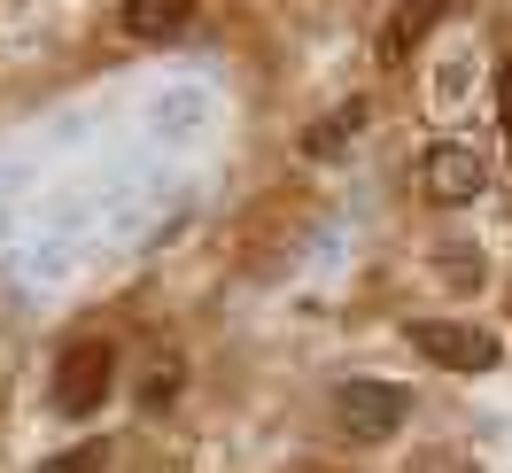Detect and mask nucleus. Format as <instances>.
I'll return each instance as SVG.
<instances>
[{"label":"nucleus","instance_id":"nucleus-1","mask_svg":"<svg viewBox=\"0 0 512 473\" xmlns=\"http://www.w3.org/2000/svg\"><path fill=\"white\" fill-rule=\"evenodd\" d=\"M419 194L443 202V210L481 202V194H489V163H481V148H466V140H435V148L419 156Z\"/></svg>","mask_w":512,"mask_h":473},{"label":"nucleus","instance_id":"nucleus-2","mask_svg":"<svg viewBox=\"0 0 512 473\" xmlns=\"http://www.w3.org/2000/svg\"><path fill=\"white\" fill-rule=\"evenodd\" d=\"M109 388H117V349L109 342H70L63 357H55V411L86 419V411H101Z\"/></svg>","mask_w":512,"mask_h":473},{"label":"nucleus","instance_id":"nucleus-3","mask_svg":"<svg viewBox=\"0 0 512 473\" xmlns=\"http://www.w3.org/2000/svg\"><path fill=\"white\" fill-rule=\"evenodd\" d=\"M404 411H412V396L388 388V380H342V388H334V419H342V435H357V442L396 435Z\"/></svg>","mask_w":512,"mask_h":473},{"label":"nucleus","instance_id":"nucleus-4","mask_svg":"<svg viewBox=\"0 0 512 473\" xmlns=\"http://www.w3.org/2000/svg\"><path fill=\"white\" fill-rule=\"evenodd\" d=\"M412 349H419V357H435V365H450V373H489V365L505 357L497 334H481V326H450V318H419Z\"/></svg>","mask_w":512,"mask_h":473},{"label":"nucleus","instance_id":"nucleus-5","mask_svg":"<svg viewBox=\"0 0 512 473\" xmlns=\"http://www.w3.org/2000/svg\"><path fill=\"white\" fill-rule=\"evenodd\" d=\"M450 8H458V0H404V8L388 16V32H381V63H388V70H396V63H412V47L435 32V24H443Z\"/></svg>","mask_w":512,"mask_h":473},{"label":"nucleus","instance_id":"nucleus-6","mask_svg":"<svg viewBox=\"0 0 512 473\" xmlns=\"http://www.w3.org/2000/svg\"><path fill=\"white\" fill-rule=\"evenodd\" d=\"M187 16H194V0H125L132 39H171V32H187Z\"/></svg>","mask_w":512,"mask_h":473},{"label":"nucleus","instance_id":"nucleus-7","mask_svg":"<svg viewBox=\"0 0 512 473\" xmlns=\"http://www.w3.org/2000/svg\"><path fill=\"white\" fill-rule=\"evenodd\" d=\"M357 125H365V101H350V109H334L326 125H311V132H303V148H311V156H326V148H342Z\"/></svg>","mask_w":512,"mask_h":473},{"label":"nucleus","instance_id":"nucleus-8","mask_svg":"<svg viewBox=\"0 0 512 473\" xmlns=\"http://www.w3.org/2000/svg\"><path fill=\"white\" fill-rule=\"evenodd\" d=\"M101 466H109V442H78L63 458H39V473H101Z\"/></svg>","mask_w":512,"mask_h":473},{"label":"nucleus","instance_id":"nucleus-9","mask_svg":"<svg viewBox=\"0 0 512 473\" xmlns=\"http://www.w3.org/2000/svg\"><path fill=\"white\" fill-rule=\"evenodd\" d=\"M171 396H179V357H156V373L140 380V404H148V411H163Z\"/></svg>","mask_w":512,"mask_h":473},{"label":"nucleus","instance_id":"nucleus-10","mask_svg":"<svg viewBox=\"0 0 512 473\" xmlns=\"http://www.w3.org/2000/svg\"><path fill=\"white\" fill-rule=\"evenodd\" d=\"M497 117H505V140H512V55H505V70H497Z\"/></svg>","mask_w":512,"mask_h":473}]
</instances>
